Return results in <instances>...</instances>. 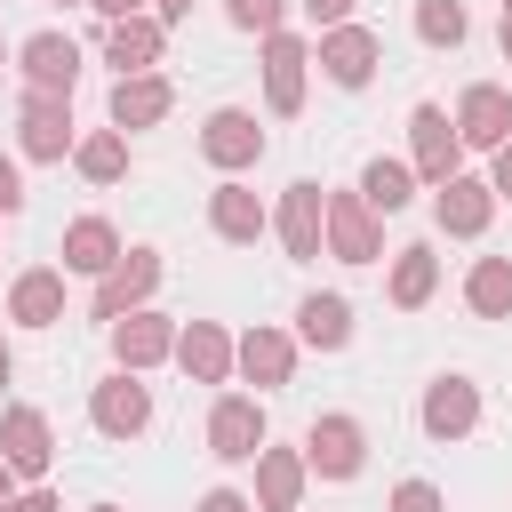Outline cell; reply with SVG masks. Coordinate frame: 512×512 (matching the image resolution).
<instances>
[{
    "instance_id": "cell-36",
    "label": "cell",
    "mask_w": 512,
    "mask_h": 512,
    "mask_svg": "<svg viewBox=\"0 0 512 512\" xmlns=\"http://www.w3.org/2000/svg\"><path fill=\"white\" fill-rule=\"evenodd\" d=\"M488 192H496V200H512V144H496V152H488Z\"/></svg>"
},
{
    "instance_id": "cell-3",
    "label": "cell",
    "mask_w": 512,
    "mask_h": 512,
    "mask_svg": "<svg viewBox=\"0 0 512 512\" xmlns=\"http://www.w3.org/2000/svg\"><path fill=\"white\" fill-rule=\"evenodd\" d=\"M72 96H40V88H24V104H16V152L24 160H72Z\"/></svg>"
},
{
    "instance_id": "cell-25",
    "label": "cell",
    "mask_w": 512,
    "mask_h": 512,
    "mask_svg": "<svg viewBox=\"0 0 512 512\" xmlns=\"http://www.w3.org/2000/svg\"><path fill=\"white\" fill-rule=\"evenodd\" d=\"M192 384H232V336L216 328V320H192V328H176V352H168Z\"/></svg>"
},
{
    "instance_id": "cell-30",
    "label": "cell",
    "mask_w": 512,
    "mask_h": 512,
    "mask_svg": "<svg viewBox=\"0 0 512 512\" xmlns=\"http://www.w3.org/2000/svg\"><path fill=\"white\" fill-rule=\"evenodd\" d=\"M72 168H80L88 184H120V176H128V136H120V128H88V136L72 144Z\"/></svg>"
},
{
    "instance_id": "cell-5",
    "label": "cell",
    "mask_w": 512,
    "mask_h": 512,
    "mask_svg": "<svg viewBox=\"0 0 512 512\" xmlns=\"http://www.w3.org/2000/svg\"><path fill=\"white\" fill-rule=\"evenodd\" d=\"M408 168H416V184H448L464 168V136H456V120L440 104H416L408 112Z\"/></svg>"
},
{
    "instance_id": "cell-29",
    "label": "cell",
    "mask_w": 512,
    "mask_h": 512,
    "mask_svg": "<svg viewBox=\"0 0 512 512\" xmlns=\"http://www.w3.org/2000/svg\"><path fill=\"white\" fill-rule=\"evenodd\" d=\"M352 192H360V200H368L376 216H400V208L416 200V168H408V160H384V152H376V160L360 168V184H352Z\"/></svg>"
},
{
    "instance_id": "cell-35",
    "label": "cell",
    "mask_w": 512,
    "mask_h": 512,
    "mask_svg": "<svg viewBox=\"0 0 512 512\" xmlns=\"http://www.w3.org/2000/svg\"><path fill=\"white\" fill-rule=\"evenodd\" d=\"M296 8H304V16L328 32V24H352V8H360V0H296Z\"/></svg>"
},
{
    "instance_id": "cell-12",
    "label": "cell",
    "mask_w": 512,
    "mask_h": 512,
    "mask_svg": "<svg viewBox=\"0 0 512 512\" xmlns=\"http://www.w3.org/2000/svg\"><path fill=\"white\" fill-rule=\"evenodd\" d=\"M256 448H264V400L224 392V400L208 408V456H216V464H256Z\"/></svg>"
},
{
    "instance_id": "cell-40",
    "label": "cell",
    "mask_w": 512,
    "mask_h": 512,
    "mask_svg": "<svg viewBox=\"0 0 512 512\" xmlns=\"http://www.w3.org/2000/svg\"><path fill=\"white\" fill-rule=\"evenodd\" d=\"M152 16H160V24H184V16H192V0H152Z\"/></svg>"
},
{
    "instance_id": "cell-20",
    "label": "cell",
    "mask_w": 512,
    "mask_h": 512,
    "mask_svg": "<svg viewBox=\"0 0 512 512\" xmlns=\"http://www.w3.org/2000/svg\"><path fill=\"white\" fill-rule=\"evenodd\" d=\"M112 128L120 136H136V128H160L168 112H176V88L160 80V72H128V80H112Z\"/></svg>"
},
{
    "instance_id": "cell-11",
    "label": "cell",
    "mask_w": 512,
    "mask_h": 512,
    "mask_svg": "<svg viewBox=\"0 0 512 512\" xmlns=\"http://www.w3.org/2000/svg\"><path fill=\"white\" fill-rule=\"evenodd\" d=\"M416 424H424V440H464L472 424H480V384L472 376H432L424 384V400H416Z\"/></svg>"
},
{
    "instance_id": "cell-22",
    "label": "cell",
    "mask_w": 512,
    "mask_h": 512,
    "mask_svg": "<svg viewBox=\"0 0 512 512\" xmlns=\"http://www.w3.org/2000/svg\"><path fill=\"white\" fill-rule=\"evenodd\" d=\"M56 272H88V280H104L112 264H120V232H112V216H72L64 224V240H56Z\"/></svg>"
},
{
    "instance_id": "cell-31",
    "label": "cell",
    "mask_w": 512,
    "mask_h": 512,
    "mask_svg": "<svg viewBox=\"0 0 512 512\" xmlns=\"http://www.w3.org/2000/svg\"><path fill=\"white\" fill-rule=\"evenodd\" d=\"M416 40H424V48H464V40H472L464 0H416Z\"/></svg>"
},
{
    "instance_id": "cell-18",
    "label": "cell",
    "mask_w": 512,
    "mask_h": 512,
    "mask_svg": "<svg viewBox=\"0 0 512 512\" xmlns=\"http://www.w3.org/2000/svg\"><path fill=\"white\" fill-rule=\"evenodd\" d=\"M208 232H216V240H232V248H256V240L272 232V208H264L240 176H224V184L208 192Z\"/></svg>"
},
{
    "instance_id": "cell-16",
    "label": "cell",
    "mask_w": 512,
    "mask_h": 512,
    "mask_svg": "<svg viewBox=\"0 0 512 512\" xmlns=\"http://www.w3.org/2000/svg\"><path fill=\"white\" fill-rule=\"evenodd\" d=\"M232 368H240L256 392H280V384L296 376V336L272 328V320H256L248 336H232Z\"/></svg>"
},
{
    "instance_id": "cell-46",
    "label": "cell",
    "mask_w": 512,
    "mask_h": 512,
    "mask_svg": "<svg viewBox=\"0 0 512 512\" xmlns=\"http://www.w3.org/2000/svg\"><path fill=\"white\" fill-rule=\"evenodd\" d=\"M0 64H16V56H8V48H0Z\"/></svg>"
},
{
    "instance_id": "cell-7",
    "label": "cell",
    "mask_w": 512,
    "mask_h": 512,
    "mask_svg": "<svg viewBox=\"0 0 512 512\" xmlns=\"http://www.w3.org/2000/svg\"><path fill=\"white\" fill-rule=\"evenodd\" d=\"M88 424H96L104 440H136V432H152V384L128 376V368H112V376L88 392Z\"/></svg>"
},
{
    "instance_id": "cell-45",
    "label": "cell",
    "mask_w": 512,
    "mask_h": 512,
    "mask_svg": "<svg viewBox=\"0 0 512 512\" xmlns=\"http://www.w3.org/2000/svg\"><path fill=\"white\" fill-rule=\"evenodd\" d=\"M504 24H512V0H504Z\"/></svg>"
},
{
    "instance_id": "cell-26",
    "label": "cell",
    "mask_w": 512,
    "mask_h": 512,
    "mask_svg": "<svg viewBox=\"0 0 512 512\" xmlns=\"http://www.w3.org/2000/svg\"><path fill=\"white\" fill-rule=\"evenodd\" d=\"M432 288H440V256H432V240L392 248V280H384V296H392L400 312H424V304H432Z\"/></svg>"
},
{
    "instance_id": "cell-21",
    "label": "cell",
    "mask_w": 512,
    "mask_h": 512,
    "mask_svg": "<svg viewBox=\"0 0 512 512\" xmlns=\"http://www.w3.org/2000/svg\"><path fill=\"white\" fill-rule=\"evenodd\" d=\"M304 480H312V472H304V448H272V440H264V448H256V496H248V504H256V512H304Z\"/></svg>"
},
{
    "instance_id": "cell-34",
    "label": "cell",
    "mask_w": 512,
    "mask_h": 512,
    "mask_svg": "<svg viewBox=\"0 0 512 512\" xmlns=\"http://www.w3.org/2000/svg\"><path fill=\"white\" fill-rule=\"evenodd\" d=\"M24 200H32V192H24V168L0 152V216H24Z\"/></svg>"
},
{
    "instance_id": "cell-24",
    "label": "cell",
    "mask_w": 512,
    "mask_h": 512,
    "mask_svg": "<svg viewBox=\"0 0 512 512\" xmlns=\"http://www.w3.org/2000/svg\"><path fill=\"white\" fill-rule=\"evenodd\" d=\"M8 320H16V328H56V320H64V272H56V264L16 272V280H8Z\"/></svg>"
},
{
    "instance_id": "cell-2",
    "label": "cell",
    "mask_w": 512,
    "mask_h": 512,
    "mask_svg": "<svg viewBox=\"0 0 512 512\" xmlns=\"http://www.w3.org/2000/svg\"><path fill=\"white\" fill-rule=\"evenodd\" d=\"M152 288H160V248H120V264L96 280V296H88V320H128V312H144L152 304Z\"/></svg>"
},
{
    "instance_id": "cell-19",
    "label": "cell",
    "mask_w": 512,
    "mask_h": 512,
    "mask_svg": "<svg viewBox=\"0 0 512 512\" xmlns=\"http://www.w3.org/2000/svg\"><path fill=\"white\" fill-rule=\"evenodd\" d=\"M168 352H176V320H168V312H152V304H144V312H128V320H112V360H120L128 376L160 368Z\"/></svg>"
},
{
    "instance_id": "cell-43",
    "label": "cell",
    "mask_w": 512,
    "mask_h": 512,
    "mask_svg": "<svg viewBox=\"0 0 512 512\" xmlns=\"http://www.w3.org/2000/svg\"><path fill=\"white\" fill-rule=\"evenodd\" d=\"M496 40H504V64H512V24H504V32H496Z\"/></svg>"
},
{
    "instance_id": "cell-4",
    "label": "cell",
    "mask_w": 512,
    "mask_h": 512,
    "mask_svg": "<svg viewBox=\"0 0 512 512\" xmlns=\"http://www.w3.org/2000/svg\"><path fill=\"white\" fill-rule=\"evenodd\" d=\"M200 160L224 168V176L256 168V160H264V128H256V112H248V104H216V112L200 120Z\"/></svg>"
},
{
    "instance_id": "cell-1",
    "label": "cell",
    "mask_w": 512,
    "mask_h": 512,
    "mask_svg": "<svg viewBox=\"0 0 512 512\" xmlns=\"http://www.w3.org/2000/svg\"><path fill=\"white\" fill-rule=\"evenodd\" d=\"M360 464H368V424L360 416L328 408V416L304 424V472L312 480H360Z\"/></svg>"
},
{
    "instance_id": "cell-23",
    "label": "cell",
    "mask_w": 512,
    "mask_h": 512,
    "mask_svg": "<svg viewBox=\"0 0 512 512\" xmlns=\"http://www.w3.org/2000/svg\"><path fill=\"white\" fill-rule=\"evenodd\" d=\"M160 48H168V24H160V16H120V24H104V64H112L120 80H128V72H152Z\"/></svg>"
},
{
    "instance_id": "cell-9",
    "label": "cell",
    "mask_w": 512,
    "mask_h": 512,
    "mask_svg": "<svg viewBox=\"0 0 512 512\" xmlns=\"http://www.w3.org/2000/svg\"><path fill=\"white\" fill-rule=\"evenodd\" d=\"M312 64H320L336 88H368V80H376V64H384V40H376L368 24H328V32H320V48H312Z\"/></svg>"
},
{
    "instance_id": "cell-44",
    "label": "cell",
    "mask_w": 512,
    "mask_h": 512,
    "mask_svg": "<svg viewBox=\"0 0 512 512\" xmlns=\"http://www.w3.org/2000/svg\"><path fill=\"white\" fill-rule=\"evenodd\" d=\"M88 512H120V504H88Z\"/></svg>"
},
{
    "instance_id": "cell-39",
    "label": "cell",
    "mask_w": 512,
    "mask_h": 512,
    "mask_svg": "<svg viewBox=\"0 0 512 512\" xmlns=\"http://www.w3.org/2000/svg\"><path fill=\"white\" fill-rule=\"evenodd\" d=\"M104 24H120V16H152V0H88Z\"/></svg>"
},
{
    "instance_id": "cell-32",
    "label": "cell",
    "mask_w": 512,
    "mask_h": 512,
    "mask_svg": "<svg viewBox=\"0 0 512 512\" xmlns=\"http://www.w3.org/2000/svg\"><path fill=\"white\" fill-rule=\"evenodd\" d=\"M224 16H232L240 32H256V40H264V32H280V24H288V0H224Z\"/></svg>"
},
{
    "instance_id": "cell-13",
    "label": "cell",
    "mask_w": 512,
    "mask_h": 512,
    "mask_svg": "<svg viewBox=\"0 0 512 512\" xmlns=\"http://www.w3.org/2000/svg\"><path fill=\"white\" fill-rule=\"evenodd\" d=\"M16 72H24V88H40V96H72V88H80V40H72V32H32V40L16 48Z\"/></svg>"
},
{
    "instance_id": "cell-8",
    "label": "cell",
    "mask_w": 512,
    "mask_h": 512,
    "mask_svg": "<svg viewBox=\"0 0 512 512\" xmlns=\"http://www.w3.org/2000/svg\"><path fill=\"white\" fill-rule=\"evenodd\" d=\"M304 72H312V48L280 24V32H264V112L272 120H296L304 112Z\"/></svg>"
},
{
    "instance_id": "cell-28",
    "label": "cell",
    "mask_w": 512,
    "mask_h": 512,
    "mask_svg": "<svg viewBox=\"0 0 512 512\" xmlns=\"http://www.w3.org/2000/svg\"><path fill=\"white\" fill-rule=\"evenodd\" d=\"M464 312H472V320H512V256H472V272H464Z\"/></svg>"
},
{
    "instance_id": "cell-17",
    "label": "cell",
    "mask_w": 512,
    "mask_h": 512,
    "mask_svg": "<svg viewBox=\"0 0 512 512\" xmlns=\"http://www.w3.org/2000/svg\"><path fill=\"white\" fill-rule=\"evenodd\" d=\"M0 464H8L16 480H40V472L56 464V432H48V416H40L32 400H16V408L0 416Z\"/></svg>"
},
{
    "instance_id": "cell-42",
    "label": "cell",
    "mask_w": 512,
    "mask_h": 512,
    "mask_svg": "<svg viewBox=\"0 0 512 512\" xmlns=\"http://www.w3.org/2000/svg\"><path fill=\"white\" fill-rule=\"evenodd\" d=\"M8 496H16V472H8V464H0V504H8Z\"/></svg>"
},
{
    "instance_id": "cell-41",
    "label": "cell",
    "mask_w": 512,
    "mask_h": 512,
    "mask_svg": "<svg viewBox=\"0 0 512 512\" xmlns=\"http://www.w3.org/2000/svg\"><path fill=\"white\" fill-rule=\"evenodd\" d=\"M8 376H16V352H8V344H0V384H8Z\"/></svg>"
},
{
    "instance_id": "cell-15",
    "label": "cell",
    "mask_w": 512,
    "mask_h": 512,
    "mask_svg": "<svg viewBox=\"0 0 512 512\" xmlns=\"http://www.w3.org/2000/svg\"><path fill=\"white\" fill-rule=\"evenodd\" d=\"M488 216H496V192H488V176H448V184H432V224L448 232V240H480L488 232Z\"/></svg>"
},
{
    "instance_id": "cell-38",
    "label": "cell",
    "mask_w": 512,
    "mask_h": 512,
    "mask_svg": "<svg viewBox=\"0 0 512 512\" xmlns=\"http://www.w3.org/2000/svg\"><path fill=\"white\" fill-rule=\"evenodd\" d=\"M192 512H256V504H248V496H240V488H208V496H200V504H192Z\"/></svg>"
},
{
    "instance_id": "cell-10",
    "label": "cell",
    "mask_w": 512,
    "mask_h": 512,
    "mask_svg": "<svg viewBox=\"0 0 512 512\" xmlns=\"http://www.w3.org/2000/svg\"><path fill=\"white\" fill-rule=\"evenodd\" d=\"M328 256L336 264H384V224L360 192H328Z\"/></svg>"
},
{
    "instance_id": "cell-33",
    "label": "cell",
    "mask_w": 512,
    "mask_h": 512,
    "mask_svg": "<svg viewBox=\"0 0 512 512\" xmlns=\"http://www.w3.org/2000/svg\"><path fill=\"white\" fill-rule=\"evenodd\" d=\"M392 512H448V496H440L432 480H400V488H392Z\"/></svg>"
},
{
    "instance_id": "cell-6",
    "label": "cell",
    "mask_w": 512,
    "mask_h": 512,
    "mask_svg": "<svg viewBox=\"0 0 512 512\" xmlns=\"http://www.w3.org/2000/svg\"><path fill=\"white\" fill-rule=\"evenodd\" d=\"M272 232H280V248L296 256V264H312V256H328V192L304 176V184H288L280 192V208H272Z\"/></svg>"
},
{
    "instance_id": "cell-14",
    "label": "cell",
    "mask_w": 512,
    "mask_h": 512,
    "mask_svg": "<svg viewBox=\"0 0 512 512\" xmlns=\"http://www.w3.org/2000/svg\"><path fill=\"white\" fill-rule=\"evenodd\" d=\"M456 136H464V152H496V144H512V88L472 80V88L456 96Z\"/></svg>"
},
{
    "instance_id": "cell-27",
    "label": "cell",
    "mask_w": 512,
    "mask_h": 512,
    "mask_svg": "<svg viewBox=\"0 0 512 512\" xmlns=\"http://www.w3.org/2000/svg\"><path fill=\"white\" fill-rule=\"evenodd\" d=\"M296 336H304L312 352H344V344H352V304H344L336 288H312V296L296 304Z\"/></svg>"
},
{
    "instance_id": "cell-37",
    "label": "cell",
    "mask_w": 512,
    "mask_h": 512,
    "mask_svg": "<svg viewBox=\"0 0 512 512\" xmlns=\"http://www.w3.org/2000/svg\"><path fill=\"white\" fill-rule=\"evenodd\" d=\"M0 512H64V504H56V496H48V488H16V496H8V504H0Z\"/></svg>"
},
{
    "instance_id": "cell-47",
    "label": "cell",
    "mask_w": 512,
    "mask_h": 512,
    "mask_svg": "<svg viewBox=\"0 0 512 512\" xmlns=\"http://www.w3.org/2000/svg\"><path fill=\"white\" fill-rule=\"evenodd\" d=\"M64 8H88V0H64Z\"/></svg>"
}]
</instances>
